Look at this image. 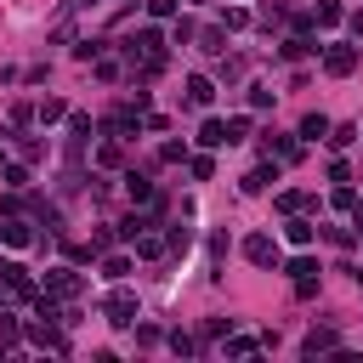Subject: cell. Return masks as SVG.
Wrapping results in <instances>:
<instances>
[{
	"instance_id": "obj_1",
	"label": "cell",
	"mask_w": 363,
	"mask_h": 363,
	"mask_svg": "<svg viewBox=\"0 0 363 363\" xmlns=\"http://www.w3.org/2000/svg\"><path fill=\"white\" fill-rule=\"evenodd\" d=\"M103 312H108L114 329H131V324H136V295H131V290H114V295L103 301Z\"/></svg>"
},
{
	"instance_id": "obj_2",
	"label": "cell",
	"mask_w": 363,
	"mask_h": 363,
	"mask_svg": "<svg viewBox=\"0 0 363 363\" xmlns=\"http://www.w3.org/2000/svg\"><path fill=\"white\" fill-rule=\"evenodd\" d=\"M125 52L131 57H165V34L148 23V29H136V34H125Z\"/></svg>"
},
{
	"instance_id": "obj_3",
	"label": "cell",
	"mask_w": 363,
	"mask_h": 363,
	"mask_svg": "<svg viewBox=\"0 0 363 363\" xmlns=\"http://www.w3.org/2000/svg\"><path fill=\"white\" fill-rule=\"evenodd\" d=\"M80 290H85V279H80L74 267H52V279H45V295H57V301H74Z\"/></svg>"
},
{
	"instance_id": "obj_4",
	"label": "cell",
	"mask_w": 363,
	"mask_h": 363,
	"mask_svg": "<svg viewBox=\"0 0 363 363\" xmlns=\"http://www.w3.org/2000/svg\"><path fill=\"white\" fill-rule=\"evenodd\" d=\"M244 255H250L255 267H279V239H267V233H250V239H244Z\"/></svg>"
},
{
	"instance_id": "obj_5",
	"label": "cell",
	"mask_w": 363,
	"mask_h": 363,
	"mask_svg": "<svg viewBox=\"0 0 363 363\" xmlns=\"http://www.w3.org/2000/svg\"><path fill=\"white\" fill-rule=\"evenodd\" d=\"M357 68V52H352V45H329V52H324V74H352Z\"/></svg>"
},
{
	"instance_id": "obj_6",
	"label": "cell",
	"mask_w": 363,
	"mask_h": 363,
	"mask_svg": "<svg viewBox=\"0 0 363 363\" xmlns=\"http://www.w3.org/2000/svg\"><path fill=\"white\" fill-rule=\"evenodd\" d=\"M0 239H6L12 250H23V244H34V233H29V221H23V216H6V221H0Z\"/></svg>"
},
{
	"instance_id": "obj_7",
	"label": "cell",
	"mask_w": 363,
	"mask_h": 363,
	"mask_svg": "<svg viewBox=\"0 0 363 363\" xmlns=\"http://www.w3.org/2000/svg\"><path fill=\"white\" fill-rule=\"evenodd\" d=\"M341 346V335L335 329H312L306 341H301V357H318V352H335Z\"/></svg>"
},
{
	"instance_id": "obj_8",
	"label": "cell",
	"mask_w": 363,
	"mask_h": 363,
	"mask_svg": "<svg viewBox=\"0 0 363 363\" xmlns=\"http://www.w3.org/2000/svg\"><path fill=\"white\" fill-rule=\"evenodd\" d=\"M125 193H131V205H159V199H154V182H148V176H136V170L125 176Z\"/></svg>"
},
{
	"instance_id": "obj_9",
	"label": "cell",
	"mask_w": 363,
	"mask_h": 363,
	"mask_svg": "<svg viewBox=\"0 0 363 363\" xmlns=\"http://www.w3.org/2000/svg\"><path fill=\"white\" fill-rule=\"evenodd\" d=\"M210 97H216V85H210L205 74H193V80H188V108H210Z\"/></svg>"
},
{
	"instance_id": "obj_10",
	"label": "cell",
	"mask_w": 363,
	"mask_h": 363,
	"mask_svg": "<svg viewBox=\"0 0 363 363\" xmlns=\"http://www.w3.org/2000/svg\"><path fill=\"white\" fill-rule=\"evenodd\" d=\"M142 233H154V216H136V210H131V216L119 221V239H131V244H136Z\"/></svg>"
},
{
	"instance_id": "obj_11",
	"label": "cell",
	"mask_w": 363,
	"mask_h": 363,
	"mask_svg": "<svg viewBox=\"0 0 363 363\" xmlns=\"http://www.w3.org/2000/svg\"><path fill=\"white\" fill-rule=\"evenodd\" d=\"M199 142H205V148H221V142H227V119H205V125H199Z\"/></svg>"
},
{
	"instance_id": "obj_12",
	"label": "cell",
	"mask_w": 363,
	"mask_h": 363,
	"mask_svg": "<svg viewBox=\"0 0 363 363\" xmlns=\"http://www.w3.org/2000/svg\"><path fill=\"white\" fill-rule=\"evenodd\" d=\"M267 154H279V159H301V142H290V136H272V131H267Z\"/></svg>"
},
{
	"instance_id": "obj_13",
	"label": "cell",
	"mask_w": 363,
	"mask_h": 363,
	"mask_svg": "<svg viewBox=\"0 0 363 363\" xmlns=\"http://www.w3.org/2000/svg\"><path fill=\"white\" fill-rule=\"evenodd\" d=\"M267 182H279V170H272V165H255V170L244 176V193H261Z\"/></svg>"
},
{
	"instance_id": "obj_14",
	"label": "cell",
	"mask_w": 363,
	"mask_h": 363,
	"mask_svg": "<svg viewBox=\"0 0 363 363\" xmlns=\"http://www.w3.org/2000/svg\"><path fill=\"white\" fill-rule=\"evenodd\" d=\"M312 233H318V227H312V221H301V216H295V221L284 227V239H290V244H301V250L312 244Z\"/></svg>"
},
{
	"instance_id": "obj_15",
	"label": "cell",
	"mask_w": 363,
	"mask_h": 363,
	"mask_svg": "<svg viewBox=\"0 0 363 363\" xmlns=\"http://www.w3.org/2000/svg\"><path fill=\"white\" fill-rule=\"evenodd\" d=\"M6 284H12V295H17V301H34V295H40V290H34V279H29V272H23V267L12 272V279H6Z\"/></svg>"
},
{
	"instance_id": "obj_16",
	"label": "cell",
	"mask_w": 363,
	"mask_h": 363,
	"mask_svg": "<svg viewBox=\"0 0 363 363\" xmlns=\"http://www.w3.org/2000/svg\"><path fill=\"white\" fill-rule=\"evenodd\" d=\"M119 159H125V148H119V142H114V136H108V142L97 148V165H103V170H114Z\"/></svg>"
},
{
	"instance_id": "obj_17",
	"label": "cell",
	"mask_w": 363,
	"mask_h": 363,
	"mask_svg": "<svg viewBox=\"0 0 363 363\" xmlns=\"http://www.w3.org/2000/svg\"><path fill=\"white\" fill-rule=\"evenodd\" d=\"M136 255H148V261H159V255H165V239H154V233H142V239H136Z\"/></svg>"
},
{
	"instance_id": "obj_18",
	"label": "cell",
	"mask_w": 363,
	"mask_h": 363,
	"mask_svg": "<svg viewBox=\"0 0 363 363\" xmlns=\"http://www.w3.org/2000/svg\"><path fill=\"white\" fill-rule=\"evenodd\" d=\"M40 119H45V125H57V119H68V108H63L57 97H45V103H40Z\"/></svg>"
},
{
	"instance_id": "obj_19",
	"label": "cell",
	"mask_w": 363,
	"mask_h": 363,
	"mask_svg": "<svg viewBox=\"0 0 363 363\" xmlns=\"http://www.w3.org/2000/svg\"><path fill=\"white\" fill-rule=\"evenodd\" d=\"M301 136H329V119H324V114H306V119H301Z\"/></svg>"
},
{
	"instance_id": "obj_20",
	"label": "cell",
	"mask_w": 363,
	"mask_h": 363,
	"mask_svg": "<svg viewBox=\"0 0 363 363\" xmlns=\"http://www.w3.org/2000/svg\"><path fill=\"white\" fill-rule=\"evenodd\" d=\"M23 329H17V318H0V346H17Z\"/></svg>"
},
{
	"instance_id": "obj_21",
	"label": "cell",
	"mask_w": 363,
	"mask_h": 363,
	"mask_svg": "<svg viewBox=\"0 0 363 363\" xmlns=\"http://www.w3.org/2000/svg\"><path fill=\"white\" fill-rule=\"evenodd\" d=\"M318 23H324V29L341 23V6H335V0H318Z\"/></svg>"
},
{
	"instance_id": "obj_22",
	"label": "cell",
	"mask_w": 363,
	"mask_h": 363,
	"mask_svg": "<svg viewBox=\"0 0 363 363\" xmlns=\"http://www.w3.org/2000/svg\"><path fill=\"white\" fill-rule=\"evenodd\" d=\"M188 244H193V233H188V227H170V239H165V250H176V255H182Z\"/></svg>"
},
{
	"instance_id": "obj_23",
	"label": "cell",
	"mask_w": 363,
	"mask_h": 363,
	"mask_svg": "<svg viewBox=\"0 0 363 363\" xmlns=\"http://www.w3.org/2000/svg\"><path fill=\"white\" fill-rule=\"evenodd\" d=\"M306 52H312V40H306V34H295V40H284V57H290V63H295V57H306Z\"/></svg>"
},
{
	"instance_id": "obj_24",
	"label": "cell",
	"mask_w": 363,
	"mask_h": 363,
	"mask_svg": "<svg viewBox=\"0 0 363 363\" xmlns=\"http://www.w3.org/2000/svg\"><path fill=\"white\" fill-rule=\"evenodd\" d=\"M148 17H154V23H165V17H176V0H148Z\"/></svg>"
},
{
	"instance_id": "obj_25",
	"label": "cell",
	"mask_w": 363,
	"mask_h": 363,
	"mask_svg": "<svg viewBox=\"0 0 363 363\" xmlns=\"http://www.w3.org/2000/svg\"><path fill=\"white\" fill-rule=\"evenodd\" d=\"M244 23H250L244 6H227V12H221V29H244Z\"/></svg>"
},
{
	"instance_id": "obj_26",
	"label": "cell",
	"mask_w": 363,
	"mask_h": 363,
	"mask_svg": "<svg viewBox=\"0 0 363 363\" xmlns=\"http://www.w3.org/2000/svg\"><path fill=\"white\" fill-rule=\"evenodd\" d=\"M6 188H12V193L29 188V165H6Z\"/></svg>"
},
{
	"instance_id": "obj_27",
	"label": "cell",
	"mask_w": 363,
	"mask_h": 363,
	"mask_svg": "<svg viewBox=\"0 0 363 363\" xmlns=\"http://www.w3.org/2000/svg\"><path fill=\"white\" fill-rule=\"evenodd\" d=\"M250 352H255L250 335H233V341H227V357H250Z\"/></svg>"
},
{
	"instance_id": "obj_28",
	"label": "cell",
	"mask_w": 363,
	"mask_h": 363,
	"mask_svg": "<svg viewBox=\"0 0 363 363\" xmlns=\"http://www.w3.org/2000/svg\"><path fill=\"white\" fill-rule=\"evenodd\" d=\"M352 136H357V125H335V131H329V148H346Z\"/></svg>"
},
{
	"instance_id": "obj_29",
	"label": "cell",
	"mask_w": 363,
	"mask_h": 363,
	"mask_svg": "<svg viewBox=\"0 0 363 363\" xmlns=\"http://www.w3.org/2000/svg\"><path fill=\"white\" fill-rule=\"evenodd\" d=\"M103 272H108V279H125L131 261H125V255H108V261H103Z\"/></svg>"
},
{
	"instance_id": "obj_30",
	"label": "cell",
	"mask_w": 363,
	"mask_h": 363,
	"mask_svg": "<svg viewBox=\"0 0 363 363\" xmlns=\"http://www.w3.org/2000/svg\"><path fill=\"white\" fill-rule=\"evenodd\" d=\"M301 205H306V199H301V193H290V188H284V193H279V210H284V216H295V210H301Z\"/></svg>"
},
{
	"instance_id": "obj_31",
	"label": "cell",
	"mask_w": 363,
	"mask_h": 363,
	"mask_svg": "<svg viewBox=\"0 0 363 363\" xmlns=\"http://www.w3.org/2000/svg\"><path fill=\"white\" fill-rule=\"evenodd\" d=\"M250 136V119H227V142H244Z\"/></svg>"
},
{
	"instance_id": "obj_32",
	"label": "cell",
	"mask_w": 363,
	"mask_h": 363,
	"mask_svg": "<svg viewBox=\"0 0 363 363\" xmlns=\"http://www.w3.org/2000/svg\"><path fill=\"white\" fill-rule=\"evenodd\" d=\"M290 272H295V279H306V272H318V261H312V255H295V261H290Z\"/></svg>"
},
{
	"instance_id": "obj_33",
	"label": "cell",
	"mask_w": 363,
	"mask_h": 363,
	"mask_svg": "<svg viewBox=\"0 0 363 363\" xmlns=\"http://www.w3.org/2000/svg\"><path fill=\"white\" fill-rule=\"evenodd\" d=\"M97 80H119V63L114 57H97Z\"/></svg>"
},
{
	"instance_id": "obj_34",
	"label": "cell",
	"mask_w": 363,
	"mask_h": 363,
	"mask_svg": "<svg viewBox=\"0 0 363 363\" xmlns=\"http://www.w3.org/2000/svg\"><path fill=\"white\" fill-rule=\"evenodd\" d=\"M352 221H357V233H363V199H357V205H352Z\"/></svg>"
},
{
	"instance_id": "obj_35",
	"label": "cell",
	"mask_w": 363,
	"mask_h": 363,
	"mask_svg": "<svg viewBox=\"0 0 363 363\" xmlns=\"http://www.w3.org/2000/svg\"><path fill=\"white\" fill-rule=\"evenodd\" d=\"M352 34H357V40H363V12H357V17H352Z\"/></svg>"
}]
</instances>
